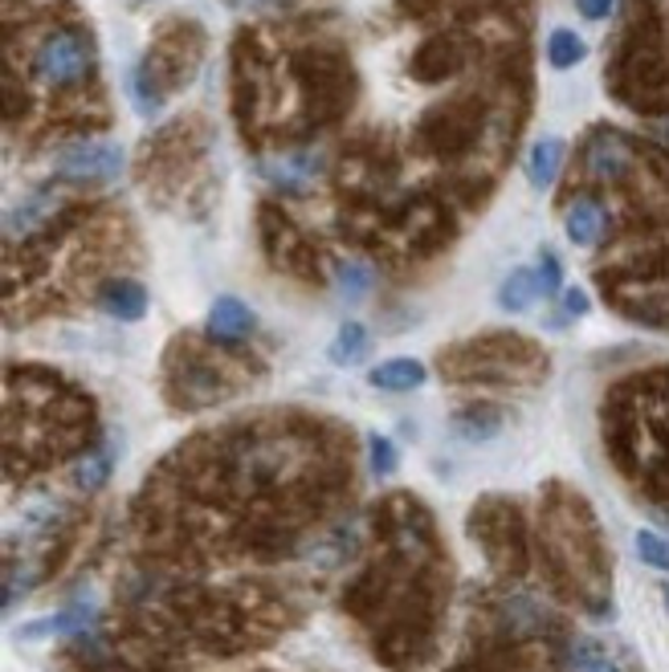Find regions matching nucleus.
<instances>
[{
    "label": "nucleus",
    "mask_w": 669,
    "mask_h": 672,
    "mask_svg": "<svg viewBox=\"0 0 669 672\" xmlns=\"http://www.w3.org/2000/svg\"><path fill=\"white\" fill-rule=\"evenodd\" d=\"M95 599L86 595V599H74L70 608H62L53 620H46V627H33L29 636H37V632H49V636H70V632H86V627L95 624Z\"/></svg>",
    "instance_id": "nucleus-14"
},
{
    "label": "nucleus",
    "mask_w": 669,
    "mask_h": 672,
    "mask_svg": "<svg viewBox=\"0 0 669 672\" xmlns=\"http://www.w3.org/2000/svg\"><path fill=\"white\" fill-rule=\"evenodd\" d=\"M111 469H114V448L102 445V448H95V452H86V457L74 461L70 481L78 485L82 494H98V489L107 485V477H111Z\"/></svg>",
    "instance_id": "nucleus-10"
},
{
    "label": "nucleus",
    "mask_w": 669,
    "mask_h": 672,
    "mask_svg": "<svg viewBox=\"0 0 669 672\" xmlns=\"http://www.w3.org/2000/svg\"><path fill=\"white\" fill-rule=\"evenodd\" d=\"M98 310L114 322H139L147 314V289L131 277H111L98 289Z\"/></svg>",
    "instance_id": "nucleus-3"
},
{
    "label": "nucleus",
    "mask_w": 669,
    "mask_h": 672,
    "mask_svg": "<svg viewBox=\"0 0 669 672\" xmlns=\"http://www.w3.org/2000/svg\"><path fill=\"white\" fill-rule=\"evenodd\" d=\"M457 65H461V49H457L449 37H433V41H424L421 53L412 58V70H417V78L421 82L445 78V74H454Z\"/></svg>",
    "instance_id": "nucleus-7"
},
{
    "label": "nucleus",
    "mask_w": 669,
    "mask_h": 672,
    "mask_svg": "<svg viewBox=\"0 0 669 672\" xmlns=\"http://www.w3.org/2000/svg\"><path fill=\"white\" fill-rule=\"evenodd\" d=\"M604 233V209L596 200H575L568 209V237L571 245H596Z\"/></svg>",
    "instance_id": "nucleus-13"
},
{
    "label": "nucleus",
    "mask_w": 669,
    "mask_h": 672,
    "mask_svg": "<svg viewBox=\"0 0 669 672\" xmlns=\"http://www.w3.org/2000/svg\"><path fill=\"white\" fill-rule=\"evenodd\" d=\"M368 452H372L375 477H392L396 473V448H392L388 436H368Z\"/></svg>",
    "instance_id": "nucleus-20"
},
{
    "label": "nucleus",
    "mask_w": 669,
    "mask_h": 672,
    "mask_svg": "<svg viewBox=\"0 0 669 672\" xmlns=\"http://www.w3.org/2000/svg\"><path fill=\"white\" fill-rule=\"evenodd\" d=\"M636 559L653 567V571H669V543L666 538H657L653 530H636Z\"/></svg>",
    "instance_id": "nucleus-19"
},
{
    "label": "nucleus",
    "mask_w": 669,
    "mask_h": 672,
    "mask_svg": "<svg viewBox=\"0 0 669 672\" xmlns=\"http://www.w3.org/2000/svg\"><path fill=\"white\" fill-rule=\"evenodd\" d=\"M584 163L596 179H620L624 172H629V151H624V144H620L617 135L600 130V135L587 144Z\"/></svg>",
    "instance_id": "nucleus-5"
},
{
    "label": "nucleus",
    "mask_w": 669,
    "mask_h": 672,
    "mask_svg": "<svg viewBox=\"0 0 669 672\" xmlns=\"http://www.w3.org/2000/svg\"><path fill=\"white\" fill-rule=\"evenodd\" d=\"M535 298H538L535 270L510 273V277L503 282V289H498V306H503V310H510V314H526V310L535 306Z\"/></svg>",
    "instance_id": "nucleus-15"
},
{
    "label": "nucleus",
    "mask_w": 669,
    "mask_h": 672,
    "mask_svg": "<svg viewBox=\"0 0 669 672\" xmlns=\"http://www.w3.org/2000/svg\"><path fill=\"white\" fill-rule=\"evenodd\" d=\"M559 163H563V144L559 139H538L526 155V179L535 184L538 192L552 188L555 176H559Z\"/></svg>",
    "instance_id": "nucleus-11"
},
{
    "label": "nucleus",
    "mask_w": 669,
    "mask_h": 672,
    "mask_svg": "<svg viewBox=\"0 0 669 672\" xmlns=\"http://www.w3.org/2000/svg\"><path fill=\"white\" fill-rule=\"evenodd\" d=\"M261 176L270 179L282 192H302L319 179V155H307V151H294V155H282V160L261 163Z\"/></svg>",
    "instance_id": "nucleus-4"
},
{
    "label": "nucleus",
    "mask_w": 669,
    "mask_h": 672,
    "mask_svg": "<svg viewBox=\"0 0 669 672\" xmlns=\"http://www.w3.org/2000/svg\"><path fill=\"white\" fill-rule=\"evenodd\" d=\"M90 70H95V46L78 29L46 33L33 49V74L46 86H74L90 78Z\"/></svg>",
    "instance_id": "nucleus-1"
},
{
    "label": "nucleus",
    "mask_w": 669,
    "mask_h": 672,
    "mask_svg": "<svg viewBox=\"0 0 669 672\" xmlns=\"http://www.w3.org/2000/svg\"><path fill=\"white\" fill-rule=\"evenodd\" d=\"M584 58H587V46L580 33L555 29L552 37H547V62H552L555 70H571V65H580Z\"/></svg>",
    "instance_id": "nucleus-16"
},
{
    "label": "nucleus",
    "mask_w": 669,
    "mask_h": 672,
    "mask_svg": "<svg viewBox=\"0 0 669 672\" xmlns=\"http://www.w3.org/2000/svg\"><path fill=\"white\" fill-rule=\"evenodd\" d=\"M563 664H568V669H587V672L617 669V660L608 657L600 644H592V640H575V644H571L568 657H563Z\"/></svg>",
    "instance_id": "nucleus-17"
},
{
    "label": "nucleus",
    "mask_w": 669,
    "mask_h": 672,
    "mask_svg": "<svg viewBox=\"0 0 669 672\" xmlns=\"http://www.w3.org/2000/svg\"><path fill=\"white\" fill-rule=\"evenodd\" d=\"M119 172H123L119 144H70L58 155V179H70V184H107Z\"/></svg>",
    "instance_id": "nucleus-2"
},
{
    "label": "nucleus",
    "mask_w": 669,
    "mask_h": 672,
    "mask_svg": "<svg viewBox=\"0 0 669 672\" xmlns=\"http://www.w3.org/2000/svg\"><path fill=\"white\" fill-rule=\"evenodd\" d=\"M584 314H587L584 289H568V294H563V314H559V319H584Z\"/></svg>",
    "instance_id": "nucleus-22"
},
{
    "label": "nucleus",
    "mask_w": 669,
    "mask_h": 672,
    "mask_svg": "<svg viewBox=\"0 0 669 672\" xmlns=\"http://www.w3.org/2000/svg\"><path fill=\"white\" fill-rule=\"evenodd\" d=\"M535 282H538V298H555V294L563 289V277H559V261H555V253H543V261H538V270H535Z\"/></svg>",
    "instance_id": "nucleus-21"
},
{
    "label": "nucleus",
    "mask_w": 669,
    "mask_h": 672,
    "mask_svg": "<svg viewBox=\"0 0 669 672\" xmlns=\"http://www.w3.org/2000/svg\"><path fill=\"white\" fill-rule=\"evenodd\" d=\"M429 375H424V363L417 359H388V363H380V368L368 371V384L380 387V391H412V387H421Z\"/></svg>",
    "instance_id": "nucleus-9"
},
{
    "label": "nucleus",
    "mask_w": 669,
    "mask_h": 672,
    "mask_svg": "<svg viewBox=\"0 0 669 672\" xmlns=\"http://www.w3.org/2000/svg\"><path fill=\"white\" fill-rule=\"evenodd\" d=\"M368 347H372L368 331H363L359 322H343L339 335L326 343V359H331V363H339V368H351V363H359V359L368 354Z\"/></svg>",
    "instance_id": "nucleus-12"
},
{
    "label": "nucleus",
    "mask_w": 669,
    "mask_h": 672,
    "mask_svg": "<svg viewBox=\"0 0 669 672\" xmlns=\"http://www.w3.org/2000/svg\"><path fill=\"white\" fill-rule=\"evenodd\" d=\"M253 331V310L241 302V298H216L209 310V335L212 338H225V343H233V338H245Z\"/></svg>",
    "instance_id": "nucleus-6"
},
{
    "label": "nucleus",
    "mask_w": 669,
    "mask_h": 672,
    "mask_svg": "<svg viewBox=\"0 0 669 672\" xmlns=\"http://www.w3.org/2000/svg\"><path fill=\"white\" fill-rule=\"evenodd\" d=\"M503 412L498 408H486V403H478V408H466V412H457L454 416V436L457 440H466V445H486L494 436L503 433Z\"/></svg>",
    "instance_id": "nucleus-8"
},
{
    "label": "nucleus",
    "mask_w": 669,
    "mask_h": 672,
    "mask_svg": "<svg viewBox=\"0 0 669 672\" xmlns=\"http://www.w3.org/2000/svg\"><path fill=\"white\" fill-rule=\"evenodd\" d=\"M575 4H580V13L587 21H604V16L612 13V0H575Z\"/></svg>",
    "instance_id": "nucleus-23"
},
{
    "label": "nucleus",
    "mask_w": 669,
    "mask_h": 672,
    "mask_svg": "<svg viewBox=\"0 0 669 672\" xmlns=\"http://www.w3.org/2000/svg\"><path fill=\"white\" fill-rule=\"evenodd\" d=\"M335 282H339L347 302H359V298L368 294V286H372V270L359 265V261H339V265H335Z\"/></svg>",
    "instance_id": "nucleus-18"
}]
</instances>
